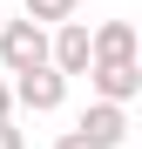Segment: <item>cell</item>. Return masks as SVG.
Returning a JSON list of instances; mask_svg holds the SVG:
<instances>
[{"instance_id":"obj_1","label":"cell","mask_w":142,"mask_h":149,"mask_svg":"<svg viewBox=\"0 0 142 149\" xmlns=\"http://www.w3.org/2000/svg\"><path fill=\"white\" fill-rule=\"evenodd\" d=\"M61 102H68V74H61L54 61H34V68H20V74H14V109L47 115V109H61Z\"/></svg>"},{"instance_id":"obj_2","label":"cell","mask_w":142,"mask_h":149,"mask_svg":"<svg viewBox=\"0 0 142 149\" xmlns=\"http://www.w3.org/2000/svg\"><path fill=\"white\" fill-rule=\"evenodd\" d=\"M34 61H47V27H41V20H7V14H0V68L20 74Z\"/></svg>"},{"instance_id":"obj_8","label":"cell","mask_w":142,"mask_h":149,"mask_svg":"<svg viewBox=\"0 0 142 149\" xmlns=\"http://www.w3.org/2000/svg\"><path fill=\"white\" fill-rule=\"evenodd\" d=\"M0 149H27V136L14 129V115H0Z\"/></svg>"},{"instance_id":"obj_5","label":"cell","mask_w":142,"mask_h":149,"mask_svg":"<svg viewBox=\"0 0 142 149\" xmlns=\"http://www.w3.org/2000/svg\"><path fill=\"white\" fill-rule=\"evenodd\" d=\"M75 129H81L95 149H122V142H129V102H102V95H95Z\"/></svg>"},{"instance_id":"obj_7","label":"cell","mask_w":142,"mask_h":149,"mask_svg":"<svg viewBox=\"0 0 142 149\" xmlns=\"http://www.w3.org/2000/svg\"><path fill=\"white\" fill-rule=\"evenodd\" d=\"M20 7H27V20L54 27V20H68V14H75V0H20Z\"/></svg>"},{"instance_id":"obj_6","label":"cell","mask_w":142,"mask_h":149,"mask_svg":"<svg viewBox=\"0 0 142 149\" xmlns=\"http://www.w3.org/2000/svg\"><path fill=\"white\" fill-rule=\"evenodd\" d=\"M88 47H95V61L135 54V27H129V20H102V27H88Z\"/></svg>"},{"instance_id":"obj_9","label":"cell","mask_w":142,"mask_h":149,"mask_svg":"<svg viewBox=\"0 0 142 149\" xmlns=\"http://www.w3.org/2000/svg\"><path fill=\"white\" fill-rule=\"evenodd\" d=\"M54 149H95V142H88L81 129H68V136H54Z\"/></svg>"},{"instance_id":"obj_3","label":"cell","mask_w":142,"mask_h":149,"mask_svg":"<svg viewBox=\"0 0 142 149\" xmlns=\"http://www.w3.org/2000/svg\"><path fill=\"white\" fill-rule=\"evenodd\" d=\"M81 74L95 81V95H102V102H135V95H142V68H135V54H115V61H88Z\"/></svg>"},{"instance_id":"obj_4","label":"cell","mask_w":142,"mask_h":149,"mask_svg":"<svg viewBox=\"0 0 142 149\" xmlns=\"http://www.w3.org/2000/svg\"><path fill=\"white\" fill-rule=\"evenodd\" d=\"M47 61H54L61 74H81L88 61H95V47H88V20H54V34H47Z\"/></svg>"},{"instance_id":"obj_10","label":"cell","mask_w":142,"mask_h":149,"mask_svg":"<svg viewBox=\"0 0 142 149\" xmlns=\"http://www.w3.org/2000/svg\"><path fill=\"white\" fill-rule=\"evenodd\" d=\"M0 115H14V81H0Z\"/></svg>"}]
</instances>
